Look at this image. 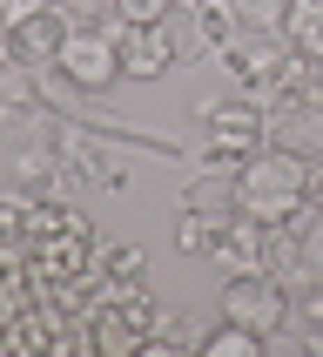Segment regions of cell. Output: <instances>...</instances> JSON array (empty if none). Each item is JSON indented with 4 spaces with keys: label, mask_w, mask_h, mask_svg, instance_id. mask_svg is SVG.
I'll list each match as a JSON object with an SVG mask.
<instances>
[{
    "label": "cell",
    "mask_w": 323,
    "mask_h": 357,
    "mask_svg": "<svg viewBox=\"0 0 323 357\" xmlns=\"http://www.w3.org/2000/svg\"><path fill=\"white\" fill-rule=\"evenodd\" d=\"M283 34H290V47H297L303 61H317V68H323V0H290Z\"/></svg>",
    "instance_id": "obj_8"
},
{
    "label": "cell",
    "mask_w": 323,
    "mask_h": 357,
    "mask_svg": "<svg viewBox=\"0 0 323 357\" xmlns=\"http://www.w3.org/2000/svg\"><path fill=\"white\" fill-rule=\"evenodd\" d=\"M269 142H276V149H297L303 162H323V108L283 101L276 115H269Z\"/></svg>",
    "instance_id": "obj_5"
},
{
    "label": "cell",
    "mask_w": 323,
    "mask_h": 357,
    "mask_svg": "<svg viewBox=\"0 0 323 357\" xmlns=\"http://www.w3.org/2000/svg\"><path fill=\"white\" fill-rule=\"evenodd\" d=\"M229 196H236L242 216H256V222H269V229H283V222L310 202V162H303L297 149H256V155H242L236 182H229Z\"/></svg>",
    "instance_id": "obj_1"
},
{
    "label": "cell",
    "mask_w": 323,
    "mask_h": 357,
    "mask_svg": "<svg viewBox=\"0 0 323 357\" xmlns=\"http://www.w3.org/2000/svg\"><path fill=\"white\" fill-rule=\"evenodd\" d=\"M290 222H297V229H290V243H297V263L310 270V277H323V202H303Z\"/></svg>",
    "instance_id": "obj_9"
},
{
    "label": "cell",
    "mask_w": 323,
    "mask_h": 357,
    "mask_svg": "<svg viewBox=\"0 0 323 357\" xmlns=\"http://www.w3.org/2000/svg\"><path fill=\"white\" fill-rule=\"evenodd\" d=\"M222 317L229 324H249V331H283L290 324V283L283 277H269V270H236V277L222 283Z\"/></svg>",
    "instance_id": "obj_3"
},
{
    "label": "cell",
    "mask_w": 323,
    "mask_h": 357,
    "mask_svg": "<svg viewBox=\"0 0 323 357\" xmlns=\"http://www.w3.org/2000/svg\"><path fill=\"white\" fill-rule=\"evenodd\" d=\"M121 20L115 27H95V20H81V27H68L54 47V68L68 88H81V95H101V88H115L121 81Z\"/></svg>",
    "instance_id": "obj_2"
},
{
    "label": "cell",
    "mask_w": 323,
    "mask_h": 357,
    "mask_svg": "<svg viewBox=\"0 0 323 357\" xmlns=\"http://www.w3.org/2000/svg\"><path fill=\"white\" fill-rule=\"evenodd\" d=\"M115 270H121V277H141V250H135V243H128V250L115 257Z\"/></svg>",
    "instance_id": "obj_13"
},
{
    "label": "cell",
    "mask_w": 323,
    "mask_h": 357,
    "mask_svg": "<svg viewBox=\"0 0 323 357\" xmlns=\"http://www.w3.org/2000/svg\"><path fill=\"white\" fill-rule=\"evenodd\" d=\"M216 135H209V162L216 155H256L262 142H269V115L249 108V101H202L196 108Z\"/></svg>",
    "instance_id": "obj_4"
},
{
    "label": "cell",
    "mask_w": 323,
    "mask_h": 357,
    "mask_svg": "<svg viewBox=\"0 0 323 357\" xmlns=\"http://www.w3.org/2000/svg\"><path fill=\"white\" fill-rule=\"evenodd\" d=\"M7 34H14V40H7V54H14V61H47V54L61 47V34H68V27H61V20L47 14V7H40V14L14 20Z\"/></svg>",
    "instance_id": "obj_7"
},
{
    "label": "cell",
    "mask_w": 323,
    "mask_h": 357,
    "mask_svg": "<svg viewBox=\"0 0 323 357\" xmlns=\"http://www.w3.org/2000/svg\"><path fill=\"white\" fill-rule=\"evenodd\" d=\"M68 7H74V14H95V7H108V0H68Z\"/></svg>",
    "instance_id": "obj_15"
},
{
    "label": "cell",
    "mask_w": 323,
    "mask_h": 357,
    "mask_svg": "<svg viewBox=\"0 0 323 357\" xmlns=\"http://www.w3.org/2000/svg\"><path fill=\"white\" fill-rule=\"evenodd\" d=\"M108 7H115L121 27H162V14H168L175 0H108Z\"/></svg>",
    "instance_id": "obj_12"
},
{
    "label": "cell",
    "mask_w": 323,
    "mask_h": 357,
    "mask_svg": "<svg viewBox=\"0 0 323 357\" xmlns=\"http://www.w3.org/2000/svg\"><path fill=\"white\" fill-rule=\"evenodd\" d=\"M115 40H121V75H162L175 61L168 34H155V27H121Z\"/></svg>",
    "instance_id": "obj_6"
},
{
    "label": "cell",
    "mask_w": 323,
    "mask_h": 357,
    "mask_svg": "<svg viewBox=\"0 0 323 357\" xmlns=\"http://www.w3.org/2000/svg\"><path fill=\"white\" fill-rule=\"evenodd\" d=\"M310 202H323V162H310Z\"/></svg>",
    "instance_id": "obj_14"
},
{
    "label": "cell",
    "mask_w": 323,
    "mask_h": 357,
    "mask_svg": "<svg viewBox=\"0 0 323 357\" xmlns=\"http://www.w3.org/2000/svg\"><path fill=\"white\" fill-rule=\"evenodd\" d=\"M175 243H182V250H196V257H202V250H216V243H222V216L189 209V216H182V229H175Z\"/></svg>",
    "instance_id": "obj_11"
},
{
    "label": "cell",
    "mask_w": 323,
    "mask_h": 357,
    "mask_svg": "<svg viewBox=\"0 0 323 357\" xmlns=\"http://www.w3.org/2000/svg\"><path fill=\"white\" fill-rule=\"evenodd\" d=\"M202 357H256L262 351V331H249V324H229L222 317V331H209V337H196Z\"/></svg>",
    "instance_id": "obj_10"
}]
</instances>
